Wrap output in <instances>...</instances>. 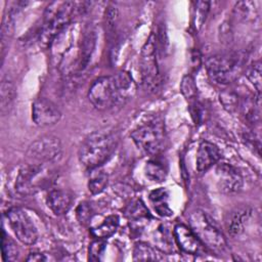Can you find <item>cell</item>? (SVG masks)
Here are the masks:
<instances>
[{
    "instance_id": "29",
    "label": "cell",
    "mask_w": 262,
    "mask_h": 262,
    "mask_svg": "<svg viewBox=\"0 0 262 262\" xmlns=\"http://www.w3.org/2000/svg\"><path fill=\"white\" fill-rule=\"evenodd\" d=\"M194 16H193V24H194V27L196 30H200L206 18H207V15H208V12H209V9H210V2L208 1H198L195 3V7H194Z\"/></svg>"
},
{
    "instance_id": "30",
    "label": "cell",
    "mask_w": 262,
    "mask_h": 262,
    "mask_svg": "<svg viewBox=\"0 0 262 262\" xmlns=\"http://www.w3.org/2000/svg\"><path fill=\"white\" fill-rule=\"evenodd\" d=\"M106 243L104 238H97L89 245L88 249V259L90 261H99L105 251Z\"/></svg>"
},
{
    "instance_id": "11",
    "label": "cell",
    "mask_w": 262,
    "mask_h": 262,
    "mask_svg": "<svg viewBox=\"0 0 262 262\" xmlns=\"http://www.w3.org/2000/svg\"><path fill=\"white\" fill-rule=\"evenodd\" d=\"M61 113L57 105L47 98H37L32 104V120L39 127H48L59 122Z\"/></svg>"
},
{
    "instance_id": "16",
    "label": "cell",
    "mask_w": 262,
    "mask_h": 262,
    "mask_svg": "<svg viewBox=\"0 0 262 262\" xmlns=\"http://www.w3.org/2000/svg\"><path fill=\"white\" fill-rule=\"evenodd\" d=\"M221 158L220 149L210 141H202L196 152V169L199 172H206Z\"/></svg>"
},
{
    "instance_id": "7",
    "label": "cell",
    "mask_w": 262,
    "mask_h": 262,
    "mask_svg": "<svg viewBox=\"0 0 262 262\" xmlns=\"http://www.w3.org/2000/svg\"><path fill=\"white\" fill-rule=\"evenodd\" d=\"M140 72L145 89L158 90L161 85V75L158 64V41L155 34H150L141 49Z\"/></svg>"
},
{
    "instance_id": "33",
    "label": "cell",
    "mask_w": 262,
    "mask_h": 262,
    "mask_svg": "<svg viewBox=\"0 0 262 262\" xmlns=\"http://www.w3.org/2000/svg\"><path fill=\"white\" fill-rule=\"evenodd\" d=\"M76 213H77V218H78V221L82 224V225H87L92 216H93V211H92V208L90 206L89 203L87 202H82L79 204V206L77 207V210H76Z\"/></svg>"
},
{
    "instance_id": "20",
    "label": "cell",
    "mask_w": 262,
    "mask_h": 262,
    "mask_svg": "<svg viewBox=\"0 0 262 262\" xmlns=\"http://www.w3.org/2000/svg\"><path fill=\"white\" fill-rule=\"evenodd\" d=\"M133 260L135 261H162L163 253L146 243H136L133 249Z\"/></svg>"
},
{
    "instance_id": "24",
    "label": "cell",
    "mask_w": 262,
    "mask_h": 262,
    "mask_svg": "<svg viewBox=\"0 0 262 262\" xmlns=\"http://www.w3.org/2000/svg\"><path fill=\"white\" fill-rule=\"evenodd\" d=\"M15 96V87L11 80L5 78L1 82L0 86V108L1 113L4 114L10 107Z\"/></svg>"
},
{
    "instance_id": "3",
    "label": "cell",
    "mask_w": 262,
    "mask_h": 262,
    "mask_svg": "<svg viewBox=\"0 0 262 262\" xmlns=\"http://www.w3.org/2000/svg\"><path fill=\"white\" fill-rule=\"evenodd\" d=\"M76 2L63 1L50 3L44 13V21L39 34V43L43 48L49 47L53 40L70 24L75 14Z\"/></svg>"
},
{
    "instance_id": "17",
    "label": "cell",
    "mask_w": 262,
    "mask_h": 262,
    "mask_svg": "<svg viewBox=\"0 0 262 262\" xmlns=\"http://www.w3.org/2000/svg\"><path fill=\"white\" fill-rule=\"evenodd\" d=\"M46 204L54 215L60 216L70 210L72 205V196L63 189L53 188L47 194Z\"/></svg>"
},
{
    "instance_id": "6",
    "label": "cell",
    "mask_w": 262,
    "mask_h": 262,
    "mask_svg": "<svg viewBox=\"0 0 262 262\" xmlns=\"http://www.w3.org/2000/svg\"><path fill=\"white\" fill-rule=\"evenodd\" d=\"M51 172L46 165L27 164L18 171L15 180V190L21 195H31L49 185Z\"/></svg>"
},
{
    "instance_id": "21",
    "label": "cell",
    "mask_w": 262,
    "mask_h": 262,
    "mask_svg": "<svg viewBox=\"0 0 262 262\" xmlns=\"http://www.w3.org/2000/svg\"><path fill=\"white\" fill-rule=\"evenodd\" d=\"M168 191L163 187L157 188L149 193L150 203L160 216L168 217L173 214L168 204Z\"/></svg>"
},
{
    "instance_id": "12",
    "label": "cell",
    "mask_w": 262,
    "mask_h": 262,
    "mask_svg": "<svg viewBox=\"0 0 262 262\" xmlns=\"http://www.w3.org/2000/svg\"><path fill=\"white\" fill-rule=\"evenodd\" d=\"M217 184L224 193H233L241 190L243 177L239 172L230 164L221 163L216 168Z\"/></svg>"
},
{
    "instance_id": "31",
    "label": "cell",
    "mask_w": 262,
    "mask_h": 262,
    "mask_svg": "<svg viewBox=\"0 0 262 262\" xmlns=\"http://www.w3.org/2000/svg\"><path fill=\"white\" fill-rule=\"evenodd\" d=\"M180 91L186 99H192L196 96L198 89L194 79L190 75H185L180 83Z\"/></svg>"
},
{
    "instance_id": "1",
    "label": "cell",
    "mask_w": 262,
    "mask_h": 262,
    "mask_svg": "<svg viewBox=\"0 0 262 262\" xmlns=\"http://www.w3.org/2000/svg\"><path fill=\"white\" fill-rule=\"evenodd\" d=\"M136 83L125 71L99 77L88 90V100L98 111H108L125 104L136 93Z\"/></svg>"
},
{
    "instance_id": "13",
    "label": "cell",
    "mask_w": 262,
    "mask_h": 262,
    "mask_svg": "<svg viewBox=\"0 0 262 262\" xmlns=\"http://www.w3.org/2000/svg\"><path fill=\"white\" fill-rule=\"evenodd\" d=\"M96 46V32L93 28L89 27L83 31L79 41L78 60L75 75L82 74L89 66L92 54Z\"/></svg>"
},
{
    "instance_id": "10",
    "label": "cell",
    "mask_w": 262,
    "mask_h": 262,
    "mask_svg": "<svg viewBox=\"0 0 262 262\" xmlns=\"http://www.w3.org/2000/svg\"><path fill=\"white\" fill-rule=\"evenodd\" d=\"M9 225L19 242L34 245L38 239V231L29 215L20 208H11L6 212Z\"/></svg>"
},
{
    "instance_id": "32",
    "label": "cell",
    "mask_w": 262,
    "mask_h": 262,
    "mask_svg": "<svg viewBox=\"0 0 262 262\" xmlns=\"http://www.w3.org/2000/svg\"><path fill=\"white\" fill-rule=\"evenodd\" d=\"M219 98H220V102L222 103L223 107L225 110H227L228 112L233 113L238 108L239 99H238V96L234 92L224 91L220 94Z\"/></svg>"
},
{
    "instance_id": "18",
    "label": "cell",
    "mask_w": 262,
    "mask_h": 262,
    "mask_svg": "<svg viewBox=\"0 0 262 262\" xmlns=\"http://www.w3.org/2000/svg\"><path fill=\"white\" fill-rule=\"evenodd\" d=\"M245 121L254 126L260 120V93L257 97H244L239 100L238 108Z\"/></svg>"
},
{
    "instance_id": "25",
    "label": "cell",
    "mask_w": 262,
    "mask_h": 262,
    "mask_svg": "<svg viewBox=\"0 0 262 262\" xmlns=\"http://www.w3.org/2000/svg\"><path fill=\"white\" fill-rule=\"evenodd\" d=\"M235 15L243 20H254L258 16V7L255 1H239L234 6Z\"/></svg>"
},
{
    "instance_id": "34",
    "label": "cell",
    "mask_w": 262,
    "mask_h": 262,
    "mask_svg": "<svg viewBox=\"0 0 262 262\" xmlns=\"http://www.w3.org/2000/svg\"><path fill=\"white\" fill-rule=\"evenodd\" d=\"M118 15H119L118 8L115 5L110 4L105 9V13H104V23L108 31H114L118 20Z\"/></svg>"
},
{
    "instance_id": "22",
    "label": "cell",
    "mask_w": 262,
    "mask_h": 262,
    "mask_svg": "<svg viewBox=\"0 0 262 262\" xmlns=\"http://www.w3.org/2000/svg\"><path fill=\"white\" fill-rule=\"evenodd\" d=\"M118 226L119 217L117 215H110L98 226L91 228V234L94 237L106 239L117 231Z\"/></svg>"
},
{
    "instance_id": "19",
    "label": "cell",
    "mask_w": 262,
    "mask_h": 262,
    "mask_svg": "<svg viewBox=\"0 0 262 262\" xmlns=\"http://www.w3.org/2000/svg\"><path fill=\"white\" fill-rule=\"evenodd\" d=\"M144 173L146 178H148L150 181L162 182L167 177V164L162 159L159 158L150 159L145 164Z\"/></svg>"
},
{
    "instance_id": "9",
    "label": "cell",
    "mask_w": 262,
    "mask_h": 262,
    "mask_svg": "<svg viewBox=\"0 0 262 262\" xmlns=\"http://www.w3.org/2000/svg\"><path fill=\"white\" fill-rule=\"evenodd\" d=\"M62 147L58 137L44 135L33 141L27 150V158L33 164L47 165L61 157Z\"/></svg>"
},
{
    "instance_id": "28",
    "label": "cell",
    "mask_w": 262,
    "mask_h": 262,
    "mask_svg": "<svg viewBox=\"0 0 262 262\" xmlns=\"http://www.w3.org/2000/svg\"><path fill=\"white\" fill-rule=\"evenodd\" d=\"M261 62L260 60L253 61L247 67L246 70V76L249 79V81L254 85V87L257 90V93H260L261 91V84H262V77H261Z\"/></svg>"
},
{
    "instance_id": "27",
    "label": "cell",
    "mask_w": 262,
    "mask_h": 262,
    "mask_svg": "<svg viewBox=\"0 0 262 262\" xmlns=\"http://www.w3.org/2000/svg\"><path fill=\"white\" fill-rule=\"evenodd\" d=\"M2 258L4 261H14L17 259L19 250L15 242L2 230Z\"/></svg>"
},
{
    "instance_id": "4",
    "label": "cell",
    "mask_w": 262,
    "mask_h": 262,
    "mask_svg": "<svg viewBox=\"0 0 262 262\" xmlns=\"http://www.w3.org/2000/svg\"><path fill=\"white\" fill-rule=\"evenodd\" d=\"M189 225L204 247L216 254L226 251L227 244L224 235L206 213L200 210L192 212L189 216Z\"/></svg>"
},
{
    "instance_id": "15",
    "label": "cell",
    "mask_w": 262,
    "mask_h": 262,
    "mask_svg": "<svg viewBox=\"0 0 262 262\" xmlns=\"http://www.w3.org/2000/svg\"><path fill=\"white\" fill-rule=\"evenodd\" d=\"M252 214L253 209L248 206L236 207L230 211L225 220V226L228 233L231 236H237L242 234L245 231Z\"/></svg>"
},
{
    "instance_id": "23",
    "label": "cell",
    "mask_w": 262,
    "mask_h": 262,
    "mask_svg": "<svg viewBox=\"0 0 262 262\" xmlns=\"http://www.w3.org/2000/svg\"><path fill=\"white\" fill-rule=\"evenodd\" d=\"M90 177L88 180V189L92 194H98L104 190V188L107 185L108 182V177L107 174L98 168L91 169Z\"/></svg>"
},
{
    "instance_id": "35",
    "label": "cell",
    "mask_w": 262,
    "mask_h": 262,
    "mask_svg": "<svg viewBox=\"0 0 262 262\" xmlns=\"http://www.w3.org/2000/svg\"><path fill=\"white\" fill-rule=\"evenodd\" d=\"M28 261H44L46 260V258L44 257L43 254L40 253H32L29 255V257L27 258Z\"/></svg>"
},
{
    "instance_id": "26",
    "label": "cell",
    "mask_w": 262,
    "mask_h": 262,
    "mask_svg": "<svg viewBox=\"0 0 262 262\" xmlns=\"http://www.w3.org/2000/svg\"><path fill=\"white\" fill-rule=\"evenodd\" d=\"M126 216L132 222L146 221L149 218V213L141 201H135L126 209Z\"/></svg>"
},
{
    "instance_id": "14",
    "label": "cell",
    "mask_w": 262,
    "mask_h": 262,
    "mask_svg": "<svg viewBox=\"0 0 262 262\" xmlns=\"http://www.w3.org/2000/svg\"><path fill=\"white\" fill-rule=\"evenodd\" d=\"M174 238L179 249L186 254H201L205 250L191 228L184 224H177L174 227Z\"/></svg>"
},
{
    "instance_id": "8",
    "label": "cell",
    "mask_w": 262,
    "mask_h": 262,
    "mask_svg": "<svg viewBox=\"0 0 262 262\" xmlns=\"http://www.w3.org/2000/svg\"><path fill=\"white\" fill-rule=\"evenodd\" d=\"M241 58L236 55L218 54L206 61V69L210 80L218 85H227L233 82L239 73Z\"/></svg>"
},
{
    "instance_id": "2",
    "label": "cell",
    "mask_w": 262,
    "mask_h": 262,
    "mask_svg": "<svg viewBox=\"0 0 262 262\" xmlns=\"http://www.w3.org/2000/svg\"><path fill=\"white\" fill-rule=\"evenodd\" d=\"M118 137L110 130H98L87 136L78 150L80 163L87 169L98 168L113 154Z\"/></svg>"
},
{
    "instance_id": "5",
    "label": "cell",
    "mask_w": 262,
    "mask_h": 262,
    "mask_svg": "<svg viewBox=\"0 0 262 262\" xmlns=\"http://www.w3.org/2000/svg\"><path fill=\"white\" fill-rule=\"evenodd\" d=\"M131 138L142 152L149 156H158L165 149L167 135L162 120L149 121L131 132Z\"/></svg>"
}]
</instances>
